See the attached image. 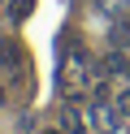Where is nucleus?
Listing matches in <instances>:
<instances>
[{
    "instance_id": "obj_1",
    "label": "nucleus",
    "mask_w": 130,
    "mask_h": 134,
    "mask_svg": "<svg viewBox=\"0 0 130 134\" xmlns=\"http://www.w3.org/2000/svg\"><path fill=\"white\" fill-rule=\"evenodd\" d=\"M69 52H65V61H61V69H56V82H61V91H65V99H82L87 91H91V61H87V52L78 48V39H69Z\"/></svg>"
},
{
    "instance_id": "obj_2",
    "label": "nucleus",
    "mask_w": 130,
    "mask_h": 134,
    "mask_svg": "<svg viewBox=\"0 0 130 134\" xmlns=\"http://www.w3.org/2000/svg\"><path fill=\"white\" fill-rule=\"evenodd\" d=\"M91 121H95V130H117L121 113H117V108H108L104 99H95V104H91Z\"/></svg>"
},
{
    "instance_id": "obj_3",
    "label": "nucleus",
    "mask_w": 130,
    "mask_h": 134,
    "mask_svg": "<svg viewBox=\"0 0 130 134\" xmlns=\"http://www.w3.org/2000/svg\"><path fill=\"white\" fill-rule=\"evenodd\" d=\"M17 65H26L22 43H13V39H0V69H17Z\"/></svg>"
},
{
    "instance_id": "obj_4",
    "label": "nucleus",
    "mask_w": 130,
    "mask_h": 134,
    "mask_svg": "<svg viewBox=\"0 0 130 134\" xmlns=\"http://www.w3.org/2000/svg\"><path fill=\"white\" fill-rule=\"evenodd\" d=\"M56 121H61V130H65V134H82V113H78L74 104H61Z\"/></svg>"
},
{
    "instance_id": "obj_5",
    "label": "nucleus",
    "mask_w": 130,
    "mask_h": 134,
    "mask_svg": "<svg viewBox=\"0 0 130 134\" xmlns=\"http://www.w3.org/2000/svg\"><path fill=\"white\" fill-rule=\"evenodd\" d=\"M104 74H117V78H126V82H130V52H121V48H117V52L104 61Z\"/></svg>"
},
{
    "instance_id": "obj_6",
    "label": "nucleus",
    "mask_w": 130,
    "mask_h": 134,
    "mask_svg": "<svg viewBox=\"0 0 130 134\" xmlns=\"http://www.w3.org/2000/svg\"><path fill=\"white\" fill-rule=\"evenodd\" d=\"M108 39H113V48H130V13H121V18L113 22Z\"/></svg>"
},
{
    "instance_id": "obj_7",
    "label": "nucleus",
    "mask_w": 130,
    "mask_h": 134,
    "mask_svg": "<svg viewBox=\"0 0 130 134\" xmlns=\"http://www.w3.org/2000/svg\"><path fill=\"white\" fill-rule=\"evenodd\" d=\"M30 9H35V0H9V22H22Z\"/></svg>"
},
{
    "instance_id": "obj_8",
    "label": "nucleus",
    "mask_w": 130,
    "mask_h": 134,
    "mask_svg": "<svg viewBox=\"0 0 130 134\" xmlns=\"http://www.w3.org/2000/svg\"><path fill=\"white\" fill-rule=\"evenodd\" d=\"M95 4H100L104 13H113V18H121V13L130 9V0H95Z\"/></svg>"
},
{
    "instance_id": "obj_9",
    "label": "nucleus",
    "mask_w": 130,
    "mask_h": 134,
    "mask_svg": "<svg viewBox=\"0 0 130 134\" xmlns=\"http://www.w3.org/2000/svg\"><path fill=\"white\" fill-rule=\"evenodd\" d=\"M113 108H117L121 117H130V87H121L117 95H113Z\"/></svg>"
},
{
    "instance_id": "obj_10",
    "label": "nucleus",
    "mask_w": 130,
    "mask_h": 134,
    "mask_svg": "<svg viewBox=\"0 0 130 134\" xmlns=\"http://www.w3.org/2000/svg\"><path fill=\"white\" fill-rule=\"evenodd\" d=\"M39 134H65V130H61V125H52V130H39Z\"/></svg>"
},
{
    "instance_id": "obj_11",
    "label": "nucleus",
    "mask_w": 130,
    "mask_h": 134,
    "mask_svg": "<svg viewBox=\"0 0 130 134\" xmlns=\"http://www.w3.org/2000/svg\"><path fill=\"white\" fill-rule=\"evenodd\" d=\"M0 4H9V0H0Z\"/></svg>"
}]
</instances>
